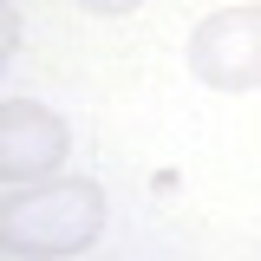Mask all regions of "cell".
<instances>
[{"mask_svg": "<svg viewBox=\"0 0 261 261\" xmlns=\"http://www.w3.org/2000/svg\"><path fill=\"white\" fill-rule=\"evenodd\" d=\"M13 46H20V7L0 0V72H7V59H13Z\"/></svg>", "mask_w": 261, "mask_h": 261, "instance_id": "4", "label": "cell"}, {"mask_svg": "<svg viewBox=\"0 0 261 261\" xmlns=\"http://www.w3.org/2000/svg\"><path fill=\"white\" fill-rule=\"evenodd\" d=\"M79 7H92V13H130V7H144V0H79Z\"/></svg>", "mask_w": 261, "mask_h": 261, "instance_id": "5", "label": "cell"}, {"mask_svg": "<svg viewBox=\"0 0 261 261\" xmlns=\"http://www.w3.org/2000/svg\"><path fill=\"white\" fill-rule=\"evenodd\" d=\"M190 72L209 92H261V7H222L190 33Z\"/></svg>", "mask_w": 261, "mask_h": 261, "instance_id": "2", "label": "cell"}, {"mask_svg": "<svg viewBox=\"0 0 261 261\" xmlns=\"http://www.w3.org/2000/svg\"><path fill=\"white\" fill-rule=\"evenodd\" d=\"M72 150V130L59 111L33 105V98H7L0 105V183H46Z\"/></svg>", "mask_w": 261, "mask_h": 261, "instance_id": "3", "label": "cell"}, {"mask_svg": "<svg viewBox=\"0 0 261 261\" xmlns=\"http://www.w3.org/2000/svg\"><path fill=\"white\" fill-rule=\"evenodd\" d=\"M105 235V190L92 176H65V183H27L0 202V248L7 255H79Z\"/></svg>", "mask_w": 261, "mask_h": 261, "instance_id": "1", "label": "cell"}, {"mask_svg": "<svg viewBox=\"0 0 261 261\" xmlns=\"http://www.w3.org/2000/svg\"><path fill=\"white\" fill-rule=\"evenodd\" d=\"M228 7H235V0H228Z\"/></svg>", "mask_w": 261, "mask_h": 261, "instance_id": "6", "label": "cell"}]
</instances>
